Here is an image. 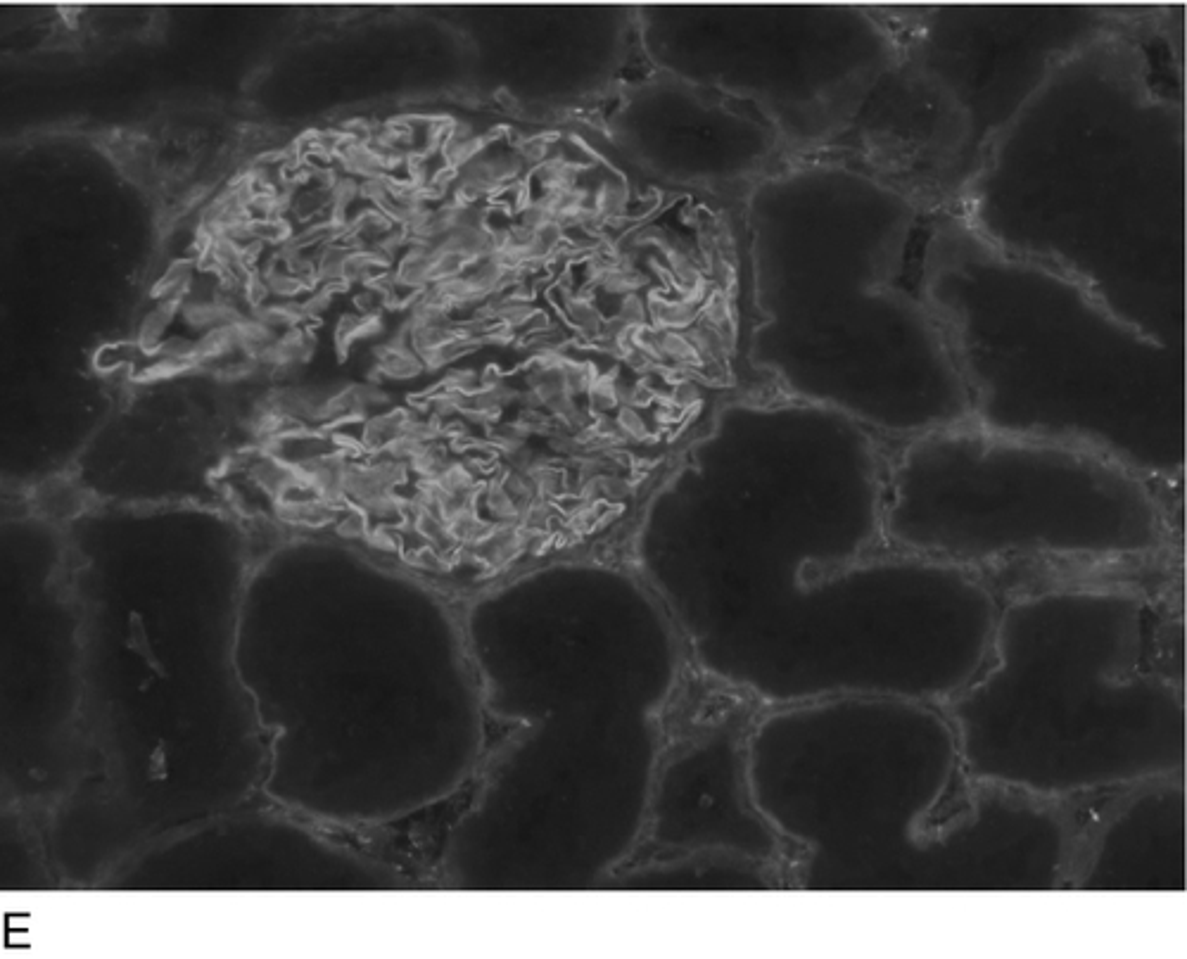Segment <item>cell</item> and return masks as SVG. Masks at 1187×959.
Here are the masks:
<instances>
[{
    "label": "cell",
    "instance_id": "f546056e",
    "mask_svg": "<svg viewBox=\"0 0 1187 959\" xmlns=\"http://www.w3.org/2000/svg\"><path fill=\"white\" fill-rule=\"evenodd\" d=\"M278 516L290 523H316V518L326 516L319 501H278Z\"/></svg>",
    "mask_w": 1187,
    "mask_h": 959
},
{
    "label": "cell",
    "instance_id": "d6986e66",
    "mask_svg": "<svg viewBox=\"0 0 1187 959\" xmlns=\"http://www.w3.org/2000/svg\"><path fill=\"white\" fill-rule=\"evenodd\" d=\"M380 330H383V316L380 314L342 316V319L338 321V328H335V349H338L340 357L345 359V354L349 352V347H352L354 342L371 338V335H378Z\"/></svg>",
    "mask_w": 1187,
    "mask_h": 959
},
{
    "label": "cell",
    "instance_id": "8992f818",
    "mask_svg": "<svg viewBox=\"0 0 1187 959\" xmlns=\"http://www.w3.org/2000/svg\"><path fill=\"white\" fill-rule=\"evenodd\" d=\"M869 176L860 209L805 254L765 259L767 366L793 395L869 433L907 437L971 418L967 387L917 285L929 221Z\"/></svg>",
    "mask_w": 1187,
    "mask_h": 959
},
{
    "label": "cell",
    "instance_id": "484cf974",
    "mask_svg": "<svg viewBox=\"0 0 1187 959\" xmlns=\"http://www.w3.org/2000/svg\"><path fill=\"white\" fill-rule=\"evenodd\" d=\"M406 418L409 416H406L404 409H392V411H387V414L373 416L364 428V440L368 444L395 442L397 437L402 435Z\"/></svg>",
    "mask_w": 1187,
    "mask_h": 959
},
{
    "label": "cell",
    "instance_id": "ffe728a7",
    "mask_svg": "<svg viewBox=\"0 0 1187 959\" xmlns=\"http://www.w3.org/2000/svg\"><path fill=\"white\" fill-rule=\"evenodd\" d=\"M330 207H333V195H330V188H323V186H304V188H297L295 190V198H293V207H290V214L300 221V224H316V221H321V217H330Z\"/></svg>",
    "mask_w": 1187,
    "mask_h": 959
},
{
    "label": "cell",
    "instance_id": "ba28073f",
    "mask_svg": "<svg viewBox=\"0 0 1187 959\" xmlns=\"http://www.w3.org/2000/svg\"><path fill=\"white\" fill-rule=\"evenodd\" d=\"M898 15L900 53L941 84L971 126L981 162L1026 100L1069 57L1121 24L1116 10L1045 41L1031 43L1066 15V8H931Z\"/></svg>",
    "mask_w": 1187,
    "mask_h": 959
},
{
    "label": "cell",
    "instance_id": "cb8c5ba5",
    "mask_svg": "<svg viewBox=\"0 0 1187 959\" xmlns=\"http://www.w3.org/2000/svg\"><path fill=\"white\" fill-rule=\"evenodd\" d=\"M352 247L345 243H330L319 247L316 254V271H319V285H345V264Z\"/></svg>",
    "mask_w": 1187,
    "mask_h": 959
},
{
    "label": "cell",
    "instance_id": "9a60e30c",
    "mask_svg": "<svg viewBox=\"0 0 1187 959\" xmlns=\"http://www.w3.org/2000/svg\"><path fill=\"white\" fill-rule=\"evenodd\" d=\"M193 276H195L193 259L190 257L176 259V262H171L167 266V271L162 273L160 281L152 285L150 295L155 297L157 302H181L183 304L190 295Z\"/></svg>",
    "mask_w": 1187,
    "mask_h": 959
},
{
    "label": "cell",
    "instance_id": "f1b7e54d",
    "mask_svg": "<svg viewBox=\"0 0 1187 959\" xmlns=\"http://www.w3.org/2000/svg\"><path fill=\"white\" fill-rule=\"evenodd\" d=\"M330 195H333V207H330V217L338 219V221H347V209L352 207V202L361 198L359 193V181L354 179V176H340L338 181H335V186L330 188Z\"/></svg>",
    "mask_w": 1187,
    "mask_h": 959
},
{
    "label": "cell",
    "instance_id": "6da1fadb",
    "mask_svg": "<svg viewBox=\"0 0 1187 959\" xmlns=\"http://www.w3.org/2000/svg\"><path fill=\"white\" fill-rule=\"evenodd\" d=\"M877 435L817 404L725 411L649 504L644 582L703 675L767 708L938 703L988 656L1000 601L969 570L881 551Z\"/></svg>",
    "mask_w": 1187,
    "mask_h": 959
},
{
    "label": "cell",
    "instance_id": "7c38bea8",
    "mask_svg": "<svg viewBox=\"0 0 1187 959\" xmlns=\"http://www.w3.org/2000/svg\"><path fill=\"white\" fill-rule=\"evenodd\" d=\"M316 352V335L309 328H293L285 330L276 338L274 345L264 349L262 357L257 359L259 368L278 373V376H290V373L309 364V359Z\"/></svg>",
    "mask_w": 1187,
    "mask_h": 959
},
{
    "label": "cell",
    "instance_id": "d4e9b609",
    "mask_svg": "<svg viewBox=\"0 0 1187 959\" xmlns=\"http://www.w3.org/2000/svg\"><path fill=\"white\" fill-rule=\"evenodd\" d=\"M252 480H255L264 492L281 497V494H285L295 485V471L278 459H264L259 461L257 466H252Z\"/></svg>",
    "mask_w": 1187,
    "mask_h": 959
},
{
    "label": "cell",
    "instance_id": "2e32d148",
    "mask_svg": "<svg viewBox=\"0 0 1187 959\" xmlns=\"http://www.w3.org/2000/svg\"><path fill=\"white\" fill-rule=\"evenodd\" d=\"M338 162L347 176H359L361 181L387 174L383 155H380V152L373 148L371 143L349 141L345 148L340 150Z\"/></svg>",
    "mask_w": 1187,
    "mask_h": 959
},
{
    "label": "cell",
    "instance_id": "1f68e13d",
    "mask_svg": "<svg viewBox=\"0 0 1187 959\" xmlns=\"http://www.w3.org/2000/svg\"><path fill=\"white\" fill-rule=\"evenodd\" d=\"M482 387V373L471 368H452L442 380V390L459 392L463 397H473Z\"/></svg>",
    "mask_w": 1187,
    "mask_h": 959
},
{
    "label": "cell",
    "instance_id": "ac0fdd59",
    "mask_svg": "<svg viewBox=\"0 0 1187 959\" xmlns=\"http://www.w3.org/2000/svg\"><path fill=\"white\" fill-rule=\"evenodd\" d=\"M250 316L252 319H257L259 323H264L266 328L276 330V333H285V330L300 328V326H304V323H307V316H304L300 300L266 302V304H262V307L252 309Z\"/></svg>",
    "mask_w": 1187,
    "mask_h": 959
},
{
    "label": "cell",
    "instance_id": "8d00e7d4",
    "mask_svg": "<svg viewBox=\"0 0 1187 959\" xmlns=\"http://www.w3.org/2000/svg\"><path fill=\"white\" fill-rule=\"evenodd\" d=\"M259 371V364L255 359H243V361H236V364H224L219 366L217 371H212V376L219 380V383H240V380H247L252 378L255 373Z\"/></svg>",
    "mask_w": 1187,
    "mask_h": 959
},
{
    "label": "cell",
    "instance_id": "4316f807",
    "mask_svg": "<svg viewBox=\"0 0 1187 959\" xmlns=\"http://www.w3.org/2000/svg\"><path fill=\"white\" fill-rule=\"evenodd\" d=\"M594 195H596V214H599V217H618V214L625 212L627 202H630L627 186L618 179H606Z\"/></svg>",
    "mask_w": 1187,
    "mask_h": 959
},
{
    "label": "cell",
    "instance_id": "5bb4252c",
    "mask_svg": "<svg viewBox=\"0 0 1187 959\" xmlns=\"http://www.w3.org/2000/svg\"><path fill=\"white\" fill-rule=\"evenodd\" d=\"M395 285L406 290H425L433 285V247L414 245L399 259Z\"/></svg>",
    "mask_w": 1187,
    "mask_h": 959
},
{
    "label": "cell",
    "instance_id": "d6a6232c",
    "mask_svg": "<svg viewBox=\"0 0 1187 959\" xmlns=\"http://www.w3.org/2000/svg\"><path fill=\"white\" fill-rule=\"evenodd\" d=\"M340 288H345V285H319V288L311 290L309 295L304 297V300H300L302 302V309H304V316H307V321L321 319V316L328 311L330 304H333V295Z\"/></svg>",
    "mask_w": 1187,
    "mask_h": 959
},
{
    "label": "cell",
    "instance_id": "e575fe53",
    "mask_svg": "<svg viewBox=\"0 0 1187 959\" xmlns=\"http://www.w3.org/2000/svg\"><path fill=\"white\" fill-rule=\"evenodd\" d=\"M589 399H592V406H599V409H613L615 402L620 399L613 373H606V376L594 380V385L589 387Z\"/></svg>",
    "mask_w": 1187,
    "mask_h": 959
},
{
    "label": "cell",
    "instance_id": "74e56055",
    "mask_svg": "<svg viewBox=\"0 0 1187 959\" xmlns=\"http://www.w3.org/2000/svg\"><path fill=\"white\" fill-rule=\"evenodd\" d=\"M190 371H198V368H195L193 364H179V361L160 359L157 364L145 368L141 380H169V378L183 376V373H190Z\"/></svg>",
    "mask_w": 1187,
    "mask_h": 959
},
{
    "label": "cell",
    "instance_id": "4dcf8cb0",
    "mask_svg": "<svg viewBox=\"0 0 1187 959\" xmlns=\"http://www.w3.org/2000/svg\"><path fill=\"white\" fill-rule=\"evenodd\" d=\"M549 152H551V138L530 136V138H520V141L516 143V155L520 157V162L525 164V169H537L539 164L547 162Z\"/></svg>",
    "mask_w": 1187,
    "mask_h": 959
},
{
    "label": "cell",
    "instance_id": "ab89813d",
    "mask_svg": "<svg viewBox=\"0 0 1187 959\" xmlns=\"http://www.w3.org/2000/svg\"><path fill=\"white\" fill-rule=\"evenodd\" d=\"M383 302H385L383 297H380L376 290L366 288V285H364V290H359L357 295H354V309H357L361 316H366V314H378V307H380V304H383Z\"/></svg>",
    "mask_w": 1187,
    "mask_h": 959
},
{
    "label": "cell",
    "instance_id": "4fadbf2b",
    "mask_svg": "<svg viewBox=\"0 0 1187 959\" xmlns=\"http://www.w3.org/2000/svg\"><path fill=\"white\" fill-rule=\"evenodd\" d=\"M176 316H181V302H157L143 316L136 335V345L141 347L143 354H155L157 357L164 333H167V328L174 323Z\"/></svg>",
    "mask_w": 1187,
    "mask_h": 959
},
{
    "label": "cell",
    "instance_id": "e0dca14e",
    "mask_svg": "<svg viewBox=\"0 0 1187 959\" xmlns=\"http://www.w3.org/2000/svg\"><path fill=\"white\" fill-rule=\"evenodd\" d=\"M238 349V335H236V326H224V328H214L209 330V333L200 335V340H195V366H198V371H205L207 366L217 364L228 354H233Z\"/></svg>",
    "mask_w": 1187,
    "mask_h": 959
},
{
    "label": "cell",
    "instance_id": "44dd1931",
    "mask_svg": "<svg viewBox=\"0 0 1187 959\" xmlns=\"http://www.w3.org/2000/svg\"><path fill=\"white\" fill-rule=\"evenodd\" d=\"M259 273H262L269 295L276 297V300H281V302L297 300V297L304 295V292H309L307 285H304L302 281H297L293 273H290L281 262H278L276 254H271V257L266 259V264L259 266Z\"/></svg>",
    "mask_w": 1187,
    "mask_h": 959
},
{
    "label": "cell",
    "instance_id": "7a4b0ae2",
    "mask_svg": "<svg viewBox=\"0 0 1187 959\" xmlns=\"http://www.w3.org/2000/svg\"><path fill=\"white\" fill-rule=\"evenodd\" d=\"M755 808L815 893H1036L1071 834L1045 800L969 777L938 703L843 694L767 708L746 734Z\"/></svg>",
    "mask_w": 1187,
    "mask_h": 959
},
{
    "label": "cell",
    "instance_id": "60d3db41",
    "mask_svg": "<svg viewBox=\"0 0 1187 959\" xmlns=\"http://www.w3.org/2000/svg\"><path fill=\"white\" fill-rule=\"evenodd\" d=\"M494 98H497V103L501 107H504V110H509V112H516L518 110V100L513 98V95L509 91H506V88H499V91L494 93Z\"/></svg>",
    "mask_w": 1187,
    "mask_h": 959
},
{
    "label": "cell",
    "instance_id": "603a6c76",
    "mask_svg": "<svg viewBox=\"0 0 1187 959\" xmlns=\"http://www.w3.org/2000/svg\"><path fill=\"white\" fill-rule=\"evenodd\" d=\"M236 335H238V352H243L247 359H255V361L262 357L264 349H269L278 338L276 330L266 328L264 323L252 319L250 314H247L243 321L236 323Z\"/></svg>",
    "mask_w": 1187,
    "mask_h": 959
},
{
    "label": "cell",
    "instance_id": "3957f363",
    "mask_svg": "<svg viewBox=\"0 0 1187 959\" xmlns=\"http://www.w3.org/2000/svg\"><path fill=\"white\" fill-rule=\"evenodd\" d=\"M535 698L516 746L461 827L466 884L611 886L644 841L684 646L644 580L573 565L542 577Z\"/></svg>",
    "mask_w": 1187,
    "mask_h": 959
},
{
    "label": "cell",
    "instance_id": "836d02e7",
    "mask_svg": "<svg viewBox=\"0 0 1187 959\" xmlns=\"http://www.w3.org/2000/svg\"><path fill=\"white\" fill-rule=\"evenodd\" d=\"M157 357L169 359V361H179V364L195 366V340L183 338V335H171V338H164Z\"/></svg>",
    "mask_w": 1187,
    "mask_h": 959
},
{
    "label": "cell",
    "instance_id": "52a82bcc",
    "mask_svg": "<svg viewBox=\"0 0 1187 959\" xmlns=\"http://www.w3.org/2000/svg\"><path fill=\"white\" fill-rule=\"evenodd\" d=\"M1152 482L1081 444L969 421L900 440L886 459L884 542L969 570L1017 558L1135 561L1166 544Z\"/></svg>",
    "mask_w": 1187,
    "mask_h": 959
},
{
    "label": "cell",
    "instance_id": "f35d334b",
    "mask_svg": "<svg viewBox=\"0 0 1187 959\" xmlns=\"http://www.w3.org/2000/svg\"><path fill=\"white\" fill-rule=\"evenodd\" d=\"M340 129L345 131V136L354 143H371L373 136H376V129H373L371 122L364 117L347 119V122L340 124Z\"/></svg>",
    "mask_w": 1187,
    "mask_h": 959
},
{
    "label": "cell",
    "instance_id": "277c9868",
    "mask_svg": "<svg viewBox=\"0 0 1187 959\" xmlns=\"http://www.w3.org/2000/svg\"><path fill=\"white\" fill-rule=\"evenodd\" d=\"M917 285L967 387L971 421L1112 456L1147 482L1185 468V349L1109 314L1064 273L931 214Z\"/></svg>",
    "mask_w": 1187,
    "mask_h": 959
},
{
    "label": "cell",
    "instance_id": "d590c367",
    "mask_svg": "<svg viewBox=\"0 0 1187 959\" xmlns=\"http://www.w3.org/2000/svg\"><path fill=\"white\" fill-rule=\"evenodd\" d=\"M568 314L577 328L587 330V333L599 330V314H596V307L589 300H568Z\"/></svg>",
    "mask_w": 1187,
    "mask_h": 959
},
{
    "label": "cell",
    "instance_id": "8fae6325",
    "mask_svg": "<svg viewBox=\"0 0 1187 959\" xmlns=\"http://www.w3.org/2000/svg\"><path fill=\"white\" fill-rule=\"evenodd\" d=\"M656 867H644L637 874L615 876L627 879V888L644 891H770L772 876L763 865L717 855L665 857Z\"/></svg>",
    "mask_w": 1187,
    "mask_h": 959
},
{
    "label": "cell",
    "instance_id": "83f0119b",
    "mask_svg": "<svg viewBox=\"0 0 1187 959\" xmlns=\"http://www.w3.org/2000/svg\"><path fill=\"white\" fill-rule=\"evenodd\" d=\"M252 236H255L257 243L266 245H274L276 250L281 245L288 243L290 238L295 236L293 231V224H290L285 217H271V219H257L252 217Z\"/></svg>",
    "mask_w": 1187,
    "mask_h": 959
},
{
    "label": "cell",
    "instance_id": "9c48e42d",
    "mask_svg": "<svg viewBox=\"0 0 1187 959\" xmlns=\"http://www.w3.org/2000/svg\"><path fill=\"white\" fill-rule=\"evenodd\" d=\"M746 734L722 722L672 758L663 755L644 841L670 857L717 855L763 867L784 853L782 838L753 803Z\"/></svg>",
    "mask_w": 1187,
    "mask_h": 959
},
{
    "label": "cell",
    "instance_id": "7402d4cb",
    "mask_svg": "<svg viewBox=\"0 0 1187 959\" xmlns=\"http://www.w3.org/2000/svg\"><path fill=\"white\" fill-rule=\"evenodd\" d=\"M580 171L582 167L563 160V157H549L547 162L535 169V179L542 183L544 193H566V190L577 188Z\"/></svg>",
    "mask_w": 1187,
    "mask_h": 959
},
{
    "label": "cell",
    "instance_id": "30bf717a",
    "mask_svg": "<svg viewBox=\"0 0 1187 959\" xmlns=\"http://www.w3.org/2000/svg\"><path fill=\"white\" fill-rule=\"evenodd\" d=\"M1074 888L1107 893L1185 891V786L1180 777L1142 784L1104 822Z\"/></svg>",
    "mask_w": 1187,
    "mask_h": 959
},
{
    "label": "cell",
    "instance_id": "5b68a950",
    "mask_svg": "<svg viewBox=\"0 0 1187 959\" xmlns=\"http://www.w3.org/2000/svg\"><path fill=\"white\" fill-rule=\"evenodd\" d=\"M969 777L1036 800L1180 777L1185 696L1154 656V608L1128 587L1000 603L988 656L941 703Z\"/></svg>",
    "mask_w": 1187,
    "mask_h": 959
}]
</instances>
